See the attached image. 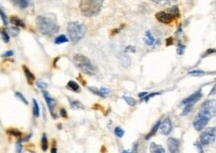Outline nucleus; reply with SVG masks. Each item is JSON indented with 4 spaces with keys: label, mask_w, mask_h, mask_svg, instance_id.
Here are the masks:
<instances>
[{
    "label": "nucleus",
    "mask_w": 216,
    "mask_h": 153,
    "mask_svg": "<svg viewBox=\"0 0 216 153\" xmlns=\"http://www.w3.org/2000/svg\"><path fill=\"white\" fill-rule=\"evenodd\" d=\"M215 115V100H208L203 102L201 109L193 121V126L197 131H201L213 116Z\"/></svg>",
    "instance_id": "f257e3e1"
},
{
    "label": "nucleus",
    "mask_w": 216,
    "mask_h": 153,
    "mask_svg": "<svg viewBox=\"0 0 216 153\" xmlns=\"http://www.w3.org/2000/svg\"><path fill=\"white\" fill-rule=\"evenodd\" d=\"M36 24L40 32L47 37H52L59 31V26L56 20L50 16H38L36 19Z\"/></svg>",
    "instance_id": "f03ea898"
},
{
    "label": "nucleus",
    "mask_w": 216,
    "mask_h": 153,
    "mask_svg": "<svg viewBox=\"0 0 216 153\" xmlns=\"http://www.w3.org/2000/svg\"><path fill=\"white\" fill-rule=\"evenodd\" d=\"M104 0H80V10L86 17H93L100 13Z\"/></svg>",
    "instance_id": "7ed1b4c3"
},
{
    "label": "nucleus",
    "mask_w": 216,
    "mask_h": 153,
    "mask_svg": "<svg viewBox=\"0 0 216 153\" xmlns=\"http://www.w3.org/2000/svg\"><path fill=\"white\" fill-rule=\"evenodd\" d=\"M73 61L76 67L86 75L93 76L97 73V69L95 68V66L92 64L91 61L88 59L86 56L82 55V54H76L73 57Z\"/></svg>",
    "instance_id": "20e7f679"
},
{
    "label": "nucleus",
    "mask_w": 216,
    "mask_h": 153,
    "mask_svg": "<svg viewBox=\"0 0 216 153\" xmlns=\"http://www.w3.org/2000/svg\"><path fill=\"white\" fill-rule=\"evenodd\" d=\"M67 32L73 44H76L86 34V26L80 22H70L67 26Z\"/></svg>",
    "instance_id": "39448f33"
},
{
    "label": "nucleus",
    "mask_w": 216,
    "mask_h": 153,
    "mask_svg": "<svg viewBox=\"0 0 216 153\" xmlns=\"http://www.w3.org/2000/svg\"><path fill=\"white\" fill-rule=\"evenodd\" d=\"M179 10L176 6H172L171 9H169V12H165V11H159L156 14V18L157 21L160 23L168 24L172 22L174 19H177L179 17Z\"/></svg>",
    "instance_id": "423d86ee"
},
{
    "label": "nucleus",
    "mask_w": 216,
    "mask_h": 153,
    "mask_svg": "<svg viewBox=\"0 0 216 153\" xmlns=\"http://www.w3.org/2000/svg\"><path fill=\"white\" fill-rule=\"evenodd\" d=\"M201 98H202L201 89H198V91H196L195 93L190 94L188 98H184L181 102V105H184V109H183V111H182V115H186V114L189 113V112L192 111L194 105L198 102Z\"/></svg>",
    "instance_id": "0eeeda50"
},
{
    "label": "nucleus",
    "mask_w": 216,
    "mask_h": 153,
    "mask_svg": "<svg viewBox=\"0 0 216 153\" xmlns=\"http://www.w3.org/2000/svg\"><path fill=\"white\" fill-rule=\"evenodd\" d=\"M215 127H209L207 129H205L203 132L201 133L199 138V143L202 146H206L209 145L211 142H213L215 139Z\"/></svg>",
    "instance_id": "6e6552de"
},
{
    "label": "nucleus",
    "mask_w": 216,
    "mask_h": 153,
    "mask_svg": "<svg viewBox=\"0 0 216 153\" xmlns=\"http://www.w3.org/2000/svg\"><path fill=\"white\" fill-rule=\"evenodd\" d=\"M159 130L163 135H168L172 130V121L169 117H166L163 119V121H160L159 123Z\"/></svg>",
    "instance_id": "1a4fd4ad"
},
{
    "label": "nucleus",
    "mask_w": 216,
    "mask_h": 153,
    "mask_svg": "<svg viewBox=\"0 0 216 153\" xmlns=\"http://www.w3.org/2000/svg\"><path fill=\"white\" fill-rule=\"evenodd\" d=\"M43 96H44L45 100H46L47 105H48V107H49L50 113L52 114L53 118H56V117H57V115H56V113H55L56 100H54L53 98H51L50 94H49V93H48V92H46V91H43Z\"/></svg>",
    "instance_id": "9d476101"
},
{
    "label": "nucleus",
    "mask_w": 216,
    "mask_h": 153,
    "mask_svg": "<svg viewBox=\"0 0 216 153\" xmlns=\"http://www.w3.org/2000/svg\"><path fill=\"white\" fill-rule=\"evenodd\" d=\"M167 147L169 153H179V147H180V142L176 138H168L167 139Z\"/></svg>",
    "instance_id": "9b49d317"
},
{
    "label": "nucleus",
    "mask_w": 216,
    "mask_h": 153,
    "mask_svg": "<svg viewBox=\"0 0 216 153\" xmlns=\"http://www.w3.org/2000/svg\"><path fill=\"white\" fill-rule=\"evenodd\" d=\"M22 68H23V71H24V73H25V76H26V79H27V82H28V84L32 85L33 83H34V81H35L34 74L31 73V71L28 69V67L23 66Z\"/></svg>",
    "instance_id": "f8f14e48"
},
{
    "label": "nucleus",
    "mask_w": 216,
    "mask_h": 153,
    "mask_svg": "<svg viewBox=\"0 0 216 153\" xmlns=\"http://www.w3.org/2000/svg\"><path fill=\"white\" fill-rule=\"evenodd\" d=\"M149 153H165V149L161 145L152 142L149 147Z\"/></svg>",
    "instance_id": "ddd939ff"
},
{
    "label": "nucleus",
    "mask_w": 216,
    "mask_h": 153,
    "mask_svg": "<svg viewBox=\"0 0 216 153\" xmlns=\"http://www.w3.org/2000/svg\"><path fill=\"white\" fill-rule=\"evenodd\" d=\"M15 6L19 8H26L29 5V0H11Z\"/></svg>",
    "instance_id": "4468645a"
},
{
    "label": "nucleus",
    "mask_w": 216,
    "mask_h": 153,
    "mask_svg": "<svg viewBox=\"0 0 216 153\" xmlns=\"http://www.w3.org/2000/svg\"><path fill=\"white\" fill-rule=\"evenodd\" d=\"M10 21H11V23L12 24H14L15 26L16 27H22V28H24L25 27V23H24L23 21H22L20 18H18V17H16V16H12L10 18Z\"/></svg>",
    "instance_id": "2eb2a0df"
},
{
    "label": "nucleus",
    "mask_w": 216,
    "mask_h": 153,
    "mask_svg": "<svg viewBox=\"0 0 216 153\" xmlns=\"http://www.w3.org/2000/svg\"><path fill=\"white\" fill-rule=\"evenodd\" d=\"M154 3L158 4L160 6H167V5H173L176 2V0H152Z\"/></svg>",
    "instance_id": "dca6fc26"
},
{
    "label": "nucleus",
    "mask_w": 216,
    "mask_h": 153,
    "mask_svg": "<svg viewBox=\"0 0 216 153\" xmlns=\"http://www.w3.org/2000/svg\"><path fill=\"white\" fill-rule=\"evenodd\" d=\"M145 44L148 45V46H152V45H154V36L152 35L150 31H147V32H145Z\"/></svg>",
    "instance_id": "f3484780"
},
{
    "label": "nucleus",
    "mask_w": 216,
    "mask_h": 153,
    "mask_svg": "<svg viewBox=\"0 0 216 153\" xmlns=\"http://www.w3.org/2000/svg\"><path fill=\"white\" fill-rule=\"evenodd\" d=\"M67 87H68L69 89H71V91L76 92V93H79V92H80V87H79L78 83L74 82V81H70V82H68Z\"/></svg>",
    "instance_id": "a211bd4d"
},
{
    "label": "nucleus",
    "mask_w": 216,
    "mask_h": 153,
    "mask_svg": "<svg viewBox=\"0 0 216 153\" xmlns=\"http://www.w3.org/2000/svg\"><path fill=\"white\" fill-rule=\"evenodd\" d=\"M70 105H71L72 109H85V105L81 102H79V100H70Z\"/></svg>",
    "instance_id": "6ab92c4d"
},
{
    "label": "nucleus",
    "mask_w": 216,
    "mask_h": 153,
    "mask_svg": "<svg viewBox=\"0 0 216 153\" xmlns=\"http://www.w3.org/2000/svg\"><path fill=\"white\" fill-rule=\"evenodd\" d=\"M159 123H160V120H157V122L154 125V127L150 129L149 133L145 136V139H147H147H149V138H152V137L156 134V132L157 131V129H158V127H159Z\"/></svg>",
    "instance_id": "aec40b11"
},
{
    "label": "nucleus",
    "mask_w": 216,
    "mask_h": 153,
    "mask_svg": "<svg viewBox=\"0 0 216 153\" xmlns=\"http://www.w3.org/2000/svg\"><path fill=\"white\" fill-rule=\"evenodd\" d=\"M32 102H33V114H34V116H35V117H38V116L40 115V109H39V105H38V102L35 100V98H33Z\"/></svg>",
    "instance_id": "412c9836"
},
{
    "label": "nucleus",
    "mask_w": 216,
    "mask_h": 153,
    "mask_svg": "<svg viewBox=\"0 0 216 153\" xmlns=\"http://www.w3.org/2000/svg\"><path fill=\"white\" fill-rule=\"evenodd\" d=\"M48 146H49V143H48V139H47V136L46 134H43L42 135V138H41V148L43 151H46L47 149H48Z\"/></svg>",
    "instance_id": "4be33fe9"
},
{
    "label": "nucleus",
    "mask_w": 216,
    "mask_h": 153,
    "mask_svg": "<svg viewBox=\"0 0 216 153\" xmlns=\"http://www.w3.org/2000/svg\"><path fill=\"white\" fill-rule=\"evenodd\" d=\"M7 133L9 135H12L15 137H21L22 132L20 130L16 129V128H10V129H7Z\"/></svg>",
    "instance_id": "5701e85b"
},
{
    "label": "nucleus",
    "mask_w": 216,
    "mask_h": 153,
    "mask_svg": "<svg viewBox=\"0 0 216 153\" xmlns=\"http://www.w3.org/2000/svg\"><path fill=\"white\" fill-rule=\"evenodd\" d=\"M0 35H1V39L3 40L4 43H8L9 40H10V37H9V34L7 33V31L5 29H0Z\"/></svg>",
    "instance_id": "b1692460"
},
{
    "label": "nucleus",
    "mask_w": 216,
    "mask_h": 153,
    "mask_svg": "<svg viewBox=\"0 0 216 153\" xmlns=\"http://www.w3.org/2000/svg\"><path fill=\"white\" fill-rule=\"evenodd\" d=\"M68 41H69L68 38H67L65 35H60V36H57V37L55 38V44H57V45L63 44V43H67Z\"/></svg>",
    "instance_id": "393cba45"
},
{
    "label": "nucleus",
    "mask_w": 216,
    "mask_h": 153,
    "mask_svg": "<svg viewBox=\"0 0 216 153\" xmlns=\"http://www.w3.org/2000/svg\"><path fill=\"white\" fill-rule=\"evenodd\" d=\"M123 100H125V102L130 105V107H134V105H136V100H134V98H130V96H123Z\"/></svg>",
    "instance_id": "a878e982"
},
{
    "label": "nucleus",
    "mask_w": 216,
    "mask_h": 153,
    "mask_svg": "<svg viewBox=\"0 0 216 153\" xmlns=\"http://www.w3.org/2000/svg\"><path fill=\"white\" fill-rule=\"evenodd\" d=\"M0 17H1V19H2V22H3V24L4 25H7L8 24V19H7V16H6V14L4 13V11L2 10L1 8H0Z\"/></svg>",
    "instance_id": "bb28decb"
},
{
    "label": "nucleus",
    "mask_w": 216,
    "mask_h": 153,
    "mask_svg": "<svg viewBox=\"0 0 216 153\" xmlns=\"http://www.w3.org/2000/svg\"><path fill=\"white\" fill-rule=\"evenodd\" d=\"M15 96H16L17 98H19V100H21V102H23V103H25V105H28V102H27V100L25 98V96H24L21 93H19V92H16V93H15Z\"/></svg>",
    "instance_id": "cd10ccee"
},
{
    "label": "nucleus",
    "mask_w": 216,
    "mask_h": 153,
    "mask_svg": "<svg viewBox=\"0 0 216 153\" xmlns=\"http://www.w3.org/2000/svg\"><path fill=\"white\" fill-rule=\"evenodd\" d=\"M115 134H116L117 136L118 137H123V134H125V131H123V129H121V127H116L115 128Z\"/></svg>",
    "instance_id": "c85d7f7f"
},
{
    "label": "nucleus",
    "mask_w": 216,
    "mask_h": 153,
    "mask_svg": "<svg viewBox=\"0 0 216 153\" xmlns=\"http://www.w3.org/2000/svg\"><path fill=\"white\" fill-rule=\"evenodd\" d=\"M157 94H160V92H158V93H152V94H149L148 93L147 96H145V98H143V100H145V102H148V100H150L152 98H154V96H157Z\"/></svg>",
    "instance_id": "c756f323"
},
{
    "label": "nucleus",
    "mask_w": 216,
    "mask_h": 153,
    "mask_svg": "<svg viewBox=\"0 0 216 153\" xmlns=\"http://www.w3.org/2000/svg\"><path fill=\"white\" fill-rule=\"evenodd\" d=\"M100 94H101V96H107L110 94V89H107V87H102V89H100Z\"/></svg>",
    "instance_id": "7c9ffc66"
},
{
    "label": "nucleus",
    "mask_w": 216,
    "mask_h": 153,
    "mask_svg": "<svg viewBox=\"0 0 216 153\" xmlns=\"http://www.w3.org/2000/svg\"><path fill=\"white\" fill-rule=\"evenodd\" d=\"M189 75H192V76H202V75H204V72L203 71H199V70H194V71H191V72H189Z\"/></svg>",
    "instance_id": "2f4dec72"
},
{
    "label": "nucleus",
    "mask_w": 216,
    "mask_h": 153,
    "mask_svg": "<svg viewBox=\"0 0 216 153\" xmlns=\"http://www.w3.org/2000/svg\"><path fill=\"white\" fill-rule=\"evenodd\" d=\"M21 142H22V140H21V139H19V140L17 141V143H16V152L17 153H21V151H22Z\"/></svg>",
    "instance_id": "473e14b6"
},
{
    "label": "nucleus",
    "mask_w": 216,
    "mask_h": 153,
    "mask_svg": "<svg viewBox=\"0 0 216 153\" xmlns=\"http://www.w3.org/2000/svg\"><path fill=\"white\" fill-rule=\"evenodd\" d=\"M10 32L11 34H12V36H16L18 33H19V29H18V27H11L10 28Z\"/></svg>",
    "instance_id": "72a5a7b5"
},
{
    "label": "nucleus",
    "mask_w": 216,
    "mask_h": 153,
    "mask_svg": "<svg viewBox=\"0 0 216 153\" xmlns=\"http://www.w3.org/2000/svg\"><path fill=\"white\" fill-rule=\"evenodd\" d=\"M37 87H40V89H45L47 87V84H46V83H44V82H42V81H38V82H37Z\"/></svg>",
    "instance_id": "f704fd0d"
},
{
    "label": "nucleus",
    "mask_w": 216,
    "mask_h": 153,
    "mask_svg": "<svg viewBox=\"0 0 216 153\" xmlns=\"http://www.w3.org/2000/svg\"><path fill=\"white\" fill-rule=\"evenodd\" d=\"M194 146H196V147H197L198 153H204V152H203V148H202V145L199 143V141H198V142H195V143H194Z\"/></svg>",
    "instance_id": "c9c22d12"
},
{
    "label": "nucleus",
    "mask_w": 216,
    "mask_h": 153,
    "mask_svg": "<svg viewBox=\"0 0 216 153\" xmlns=\"http://www.w3.org/2000/svg\"><path fill=\"white\" fill-rule=\"evenodd\" d=\"M60 115L62 116V117H64V118L68 117V114H67L66 109H60Z\"/></svg>",
    "instance_id": "e433bc0d"
},
{
    "label": "nucleus",
    "mask_w": 216,
    "mask_h": 153,
    "mask_svg": "<svg viewBox=\"0 0 216 153\" xmlns=\"http://www.w3.org/2000/svg\"><path fill=\"white\" fill-rule=\"evenodd\" d=\"M11 56H13V51H7V52H5L4 54H2L1 57L6 58V57H11Z\"/></svg>",
    "instance_id": "4c0bfd02"
},
{
    "label": "nucleus",
    "mask_w": 216,
    "mask_h": 153,
    "mask_svg": "<svg viewBox=\"0 0 216 153\" xmlns=\"http://www.w3.org/2000/svg\"><path fill=\"white\" fill-rule=\"evenodd\" d=\"M51 153H57V145H56V141H53L52 148H51Z\"/></svg>",
    "instance_id": "58836bf2"
},
{
    "label": "nucleus",
    "mask_w": 216,
    "mask_h": 153,
    "mask_svg": "<svg viewBox=\"0 0 216 153\" xmlns=\"http://www.w3.org/2000/svg\"><path fill=\"white\" fill-rule=\"evenodd\" d=\"M183 51H184V47L182 46V44H178V54H183Z\"/></svg>",
    "instance_id": "ea45409f"
},
{
    "label": "nucleus",
    "mask_w": 216,
    "mask_h": 153,
    "mask_svg": "<svg viewBox=\"0 0 216 153\" xmlns=\"http://www.w3.org/2000/svg\"><path fill=\"white\" fill-rule=\"evenodd\" d=\"M170 44H172V38L169 37L166 39V46H169Z\"/></svg>",
    "instance_id": "a19ab883"
},
{
    "label": "nucleus",
    "mask_w": 216,
    "mask_h": 153,
    "mask_svg": "<svg viewBox=\"0 0 216 153\" xmlns=\"http://www.w3.org/2000/svg\"><path fill=\"white\" fill-rule=\"evenodd\" d=\"M147 94H148L147 92H143V93L139 94V98H145V96H147Z\"/></svg>",
    "instance_id": "79ce46f5"
},
{
    "label": "nucleus",
    "mask_w": 216,
    "mask_h": 153,
    "mask_svg": "<svg viewBox=\"0 0 216 153\" xmlns=\"http://www.w3.org/2000/svg\"><path fill=\"white\" fill-rule=\"evenodd\" d=\"M123 153H134V152H130V151H127V150H123Z\"/></svg>",
    "instance_id": "37998d69"
}]
</instances>
